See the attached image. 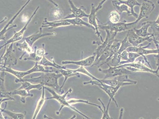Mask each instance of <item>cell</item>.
I'll return each mask as SVG.
<instances>
[{"label": "cell", "instance_id": "obj_19", "mask_svg": "<svg viewBox=\"0 0 159 119\" xmlns=\"http://www.w3.org/2000/svg\"><path fill=\"white\" fill-rule=\"evenodd\" d=\"M56 35V33L55 32L43 33L42 28L40 27L39 32H38L34 33V34L31 35V36H29L28 37L24 38L23 39L30 45V46L32 47L34 43L41 38L45 37L46 36H55Z\"/></svg>", "mask_w": 159, "mask_h": 119}, {"label": "cell", "instance_id": "obj_33", "mask_svg": "<svg viewBox=\"0 0 159 119\" xmlns=\"http://www.w3.org/2000/svg\"><path fill=\"white\" fill-rule=\"evenodd\" d=\"M1 111L5 113L13 119H25V113H16L9 110H6L5 108H1Z\"/></svg>", "mask_w": 159, "mask_h": 119}, {"label": "cell", "instance_id": "obj_46", "mask_svg": "<svg viewBox=\"0 0 159 119\" xmlns=\"http://www.w3.org/2000/svg\"><path fill=\"white\" fill-rule=\"evenodd\" d=\"M7 20V17H6L4 18L2 20H1V21H0V24H2L3 22H4V21H5L6 20Z\"/></svg>", "mask_w": 159, "mask_h": 119}, {"label": "cell", "instance_id": "obj_44", "mask_svg": "<svg viewBox=\"0 0 159 119\" xmlns=\"http://www.w3.org/2000/svg\"><path fill=\"white\" fill-rule=\"evenodd\" d=\"M124 112V108H122L120 110V113L119 117L118 119H122L123 117V114Z\"/></svg>", "mask_w": 159, "mask_h": 119}, {"label": "cell", "instance_id": "obj_1", "mask_svg": "<svg viewBox=\"0 0 159 119\" xmlns=\"http://www.w3.org/2000/svg\"><path fill=\"white\" fill-rule=\"evenodd\" d=\"M58 72V71H57ZM46 72L43 73L40 76L36 78H31L30 79H18L16 78V83H20L23 82H27L34 84H40L43 86L51 88L57 91V93L63 95L64 90L61 88L58 80L59 78L63 76L58 72Z\"/></svg>", "mask_w": 159, "mask_h": 119}, {"label": "cell", "instance_id": "obj_50", "mask_svg": "<svg viewBox=\"0 0 159 119\" xmlns=\"http://www.w3.org/2000/svg\"><path fill=\"white\" fill-rule=\"evenodd\" d=\"M83 119H85L84 118Z\"/></svg>", "mask_w": 159, "mask_h": 119}, {"label": "cell", "instance_id": "obj_25", "mask_svg": "<svg viewBox=\"0 0 159 119\" xmlns=\"http://www.w3.org/2000/svg\"><path fill=\"white\" fill-rule=\"evenodd\" d=\"M8 95L10 97L15 95L20 96L21 97V101L23 104L25 103L26 102V98L27 97H33V95L32 94L30 93V92H28L27 91L24 89H18L15 90L11 92H8Z\"/></svg>", "mask_w": 159, "mask_h": 119}, {"label": "cell", "instance_id": "obj_23", "mask_svg": "<svg viewBox=\"0 0 159 119\" xmlns=\"http://www.w3.org/2000/svg\"><path fill=\"white\" fill-rule=\"evenodd\" d=\"M122 41L119 40H114L113 43L112 45L111 46L109 57L103 63L98 66V68L102 66V65L105 64H107L108 63V62L110 61L113 56L119 51L121 45V44H122Z\"/></svg>", "mask_w": 159, "mask_h": 119}, {"label": "cell", "instance_id": "obj_17", "mask_svg": "<svg viewBox=\"0 0 159 119\" xmlns=\"http://www.w3.org/2000/svg\"><path fill=\"white\" fill-rule=\"evenodd\" d=\"M110 37L109 39L108 44L106 48L104 50L103 53L101 55L100 57L98 60L97 61L93 63L91 66H96V65H99L103 63L109 57L110 54L111 47L113 43L115 40V37L116 36L117 33L116 32L110 31Z\"/></svg>", "mask_w": 159, "mask_h": 119}, {"label": "cell", "instance_id": "obj_26", "mask_svg": "<svg viewBox=\"0 0 159 119\" xmlns=\"http://www.w3.org/2000/svg\"><path fill=\"white\" fill-rule=\"evenodd\" d=\"M142 27L139 29H137L136 28L134 29V30L136 34L139 37L143 38L151 36L152 33H148V29L149 27L150 26V24L147 21V22L142 23Z\"/></svg>", "mask_w": 159, "mask_h": 119}, {"label": "cell", "instance_id": "obj_24", "mask_svg": "<svg viewBox=\"0 0 159 119\" xmlns=\"http://www.w3.org/2000/svg\"><path fill=\"white\" fill-rule=\"evenodd\" d=\"M43 25L42 26V28L43 27H50V28H55V27H57L62 26H66L71 25L70 23L66 21H65L63 20H57V21L50 22L47 21V19L45 18L44 20V22L43 23Z\"/></svg>", "mask_w": 159, "mask_h": 119}, {"label": "cell", "instance_id": "obj_48", "mask_svg": "<svg viewBox=\"0 0 159 119\" xmlns=\"http://www.w3.org/2000/svg\"><path fill=\"white\" fill-rule=\"evenodd\" d=\"M2 72V66H0V72Z\"/></svg>", "mask_w": 159, "mask_h": 119}, {"label": "cell", "instance_id": "obj_9", "mask_svg": "<svg viewBox=\"0 0 159 119\" xmlns=\"http://www.w3.org/2000/svg\"><path fill=\"white\" fill-rule=\"evenodd\" d=\"M106 1V0L101 1L97 7H95V5L93 3L91 4V12L89 17V24L94 27L95 30L96 31L95 34L97 35L98 37L100 38L101 42H103L104 40L102 36H101V33L99 31V29L98 28V24L97 22V18L96 14L98 11L102 9V5Z\"/></svg>", "mask_w": 159, "mask_h": 119}, {"label": "cell", "instance_id": "obj_36", "mask_svg": "<svg viewBox=\"0 0 159 119\" xmlns=\"http://www.w3.org/2000/svg\"><path fill=\"white\" fill-rule=\"evenodd\" d=\"M98 101H99L100 102L102 103V107H103V115L102 119H112V117H110L108 113V110H109V106L110 105V103L111 101V100L110 98L109 102H108L107 106V108H105V106L104 105L103 102H102V100L100 98H98Z\"/></svg>", "mask_w": 159, "mask_h": 119}, {"label": "cell", "instance_id": "obj_41", "mask_svg": "<svg viewBox=\"0 0 159 119\" xmlns=\"http://www.w3.org/2000/svg\"><path fill=\"white\" fill-rule=\"evenodd\" d=\"M52 15L55 18H60V17L61 18L62 16V11H61L60 8H58L53 11Z\"/></svg>", "mask_w": 159, "mask_h": 119}, {"label": "cell", "instance_id": "obj_31", "mask_svg": "<svg viewBox=\"0 0 159 119\" xmlns=\"http://www.w3.org/2000/svg\"><path fill=\"white\" fill-rule=\"evenodd\" d=\"M42 94L41 97L39 100L38 101L37 106L34 111V115H33L32 119H36L39 112H40L41 108H42L43 105H44L45 102L46 101L45 95L44 87H43Z\"/></svg>", "mask_w": 159, "mask_h": 119}, {"label": "cell", "instance_id": "obj_13", "mask_svg": "<svg viewBox=\"0 0 159 119\" xmlns=\"http://www.w3.org/2000/svg\"><path fill=\"white\" fill-rule=\"evenodd\" d=\"M68 2L70 7V11H71L72 13L69 14L67 17L61 19V20L75 18H82L83 17L89 18V14L86 13L85 12L86 9L84 7L82 6L80 8H78L75 6L73 1L69 0Z\"/></svg>", "mask_w": 159, "mask_h": 119}, {"label": "cell", "instance_id": "obj_11", "mask_svg": "<svg viewBox=\"0 0 159 119\" xmlns=\"http://www.w3.org/2000/svg\"><path fill=\"white\" fill-rule=\"evenodd\" d=\"M13 43H11L6 49V51L3 56L4 61L3 66L11 68V66H15L18 64L17 59L14 49Z\"/></svg>", "mask_w": 159, "mask_h": 119}, {"label": "cell", "instance_id": "obj_2", "mask_svg": "<svg viewBox=\"0 0 159 119\" xmlns=\"http://www.w3.org/2000/svg\"><path fill=\"white\" fill-rule=\"evenodd\" d=\"M44 88L47 89L48 92H50V93L52 94V97H48L46 98V100H48L51 99H55L56 101H57L61 104V107L60 110H59L58 111L56 112V114L59 115L60 114L61 111L62 110L63 108L64 107H67L68 108L71 109L72 110H74L76 112L79 113L81 115L83 116V117H86V118L88 119H91L89 117H88L87 116H86V115H85L83 113L80 112L79 110H77V109L75 108L74 107H73L71 105L69 104L67 100H66V98L68 94L69 93H71L72 92V89L71 88H70L69 89V90L67 91V92L64 94V95H60L57 93V92H56L55 91L51 89V88H48V87H44Z\"/></svg>", "mask_w": 159, "mask_h": 119}, {"label": "cell", "instance_id": "obj_3", "mask_svg": "<svg viewBox=\"0 0 159 119\" xmlns=\"http://www.w3.org/2000/svg\"><path fill=\"white\" fill-rule=\"evenodd\" d=\"M98 21L100 23V25H98V29H102L105 30H108L112 32H119L133 30L136 28L137 23L134 21L131 23H127L125 20L122 22H118L116 24H112L108 21L105 24H102L98 19Z\"/></svg>", "mask_w": 159, "mask_h": 119}, {"label": "cell", "instance_id": "obj_42", "mask_svg": "<svg viewBox=\"0 0 159 119\" xmlns=\"http://www.w3.org/2000/svg\"><path fill=\"white\" fill-rule=\"evenodd\" d=\"M128 52L126 50H124L121 54V59L124 60V61H127L128 60Z\"/></svg>", "mask_w": 159, "mask_h": 119}, {"label": "cell", "instance_id": "obj_32", "mask_svg": "<svg viewBox=\"0 0 159 119\" xmlns=\"http://www.w3.org/2000/svg\"><path fill=\"white\" fill-rule=\"evenodd\" d=\"M112 4L115 11H116L120 14H122L124 12H125L128 13V16L129 17L130 16V11L129 10V8L127 5H124V4L118 5L116 3L115 1H112Z\"/></svg>", "mask_w": 159, "mask_h": 119}, {"label": "cell", "instance_id": "obj_15", "mask_svg": "<svg viewBox=\"0 0 159 119\" xmlns=\"http://www.w3.org/2000/svg\"><path fill=\"white\" fill-rule=\"evenodd\" d=\"M122 42V44L120 47L119 51L113 56L111 59V66L115 67L119 66L120 62H121V54L124 50H126L129 46H132L128 41V36L127 35Z\"/></svg>", "mask_w": 159, "mask_h": 119}, {"label": "cell", "instance_id": "obj_7", "mask_svg": "<svg viewBox=\"0 0 159 119\" xmlns=\"http://www.w3.org/2000/svg\"><path fill=\"white\" fill-rule=\"evenodd\" d=\"M109 69H99V71L105 74V76L103 79H108L109 78H114L116 77L124 75H131L134 72L127 69L125 67H119L118 66L113 67L107 64Z\"/></svg>", "mask_w": 159, "mask_h": 119}, {"label": "cell", "instance_id": "obj_10", "mask_svg": "<svg viewBox=\"0 0 159 119\" xmlns=\"http://www.w3.org/2000/svg\"><path fill=\"white\" fill-rule=\"evenodd\" d=\"M151 43H149L148 45L145 46H131L128 47L126 50L127 52H132V53H135L139 54L140 56H142L144 60V61L147 62L149 66L150 69H152V68L150 64V62H149L148 60L146 57V55L150 54H157L159 55V49H152V50H149L147 49V48L150 46Z\"/></svg>", "mask_w": 159, "mask_h": 119}, {"label": "cell", "instance_id": "obj_18", "mask_svg": "<svg viewBox=\"0 0 159 119\" xmlns=\"http://www.w3.org/2000/svg\"><path fill=\"white\" fill-rule=\"evenodd\" d=\"M107 33V36L105 40L103 42L100 41H93V44L98 45V47L93 54L95 55V59L94 63L97 61L101 55L103 53L104 50L106 48L108 44L110 37V31L108 30H105Z\"/></svg>", "mask_w": 159, "mask_h": 119}, {"label": "cell", "instance_id": "obj_38", "mask_svg": "<svg viewBox=\"0 0 159 119\" xmlns=\"http://www.w3.org/2000/svg\"><path fill=\"white\" fill-rule=\"evenodd\" d=\"M5 75L6 72H0V93L7 92L5 84Z\"/></svg>", "mask_w": 159, "mask_h": 119}, {"label": "cell", "instance_id": "obj_51", "mask_svg": "<svg viewBox=\"0 0 159 119\" xmlns=\"http://www.w3.org/2000/svg\"></svg>", "mask_w": 159, "mask_h": 119}, {"label": "cell", "instance_id": "obj_40", "mask_svg": "<svg viewBox=\"0 0 159 119\" xmlns=\"http://www.w3.org/2000/svg\"><path fill=\"white\" fill-rule=\"evenodd\" d=\"M43 48L39 49H36V54L37 56L40 59H42L43 56H45L46 55L48 54V53H46L44 49V44H43Z\"/></svg>", "mask_w": 159, "mask_h": 119}, {"label": "cell", "instance_id": "obj_6", "mask_svg": "<svg viewBox=\"0 0 159 119\" xmlns=\"http://www.w3.org/2000/svg\"><path fill=\"white\" fill-rule=\"evenodd\" d=\"M144 61L139 60L138 61H135L132 63L125 64L120 65L118 66L119 67H125L127 69L133 72H147L152 73L157 75L159 78V66L157 67L156 70H153L149 69L148 67L144 64Z\"/></svg>", "mask_w": 159, "mask_h": 119}, {"label": "cell", "instance_id": "obj_21", "mask_svg": "<svg viewBox=\"0 0 159 119\" xmlns=\"http://www.w3.org/2000/svg\"><path fill=\"white\" fill-rule=\"evenodd\" d=\"M115 2L118 5L124 4L127 5L129 8H130V11L131 12L130 16H133L137 19L138 18V15L134 11V7L137 6H141V4L139 3L136 0H127V1L118 0V1H115Z\"/></svg>", "mask_w": 159, "mask_h": 119}, {"label": "cell", "instance_id": "obj_35", "mask_svg": "<svg viewBox=\"0 0 159 119\" xmlns=\"http://www.w3.org/2000/svg\"><path fill=\"white\" fill-rule=\"evenodd\" d=\"M140 55L138 53L128 52V60L127 61L120 62V65L125 64L132 63L135 61L136 59L139 57Z\"/></svg>", "mask_w": 159, "mask_h": 119}, {"label": "cell", "instance_id": "obj_5", "mask_svg": "<svg viewBox=\"0 0 159 119\" xmlns=\"http://www.w3.org/2000/svg\"><path fill=\"white\" fill-rule=\"evenodd\" d=\"M57 70L65 78L64 82H63L61 86L60 87L61 89H62V88L64 86L65 83H66V80L69 78L73 76H76L78 78H80V74H84L88 75V76L92 78V80H93L97 81L99 82H100L99 79H98L97 78H95L93 75L91 74L89 71L87 70L86 69H85L84 67L80 66L79 69H68L66 68L65 69H58Z\"/></svg>", "mask_w": 159, "mask_h": 119}, {"label": "cell", "instance_id": "obj_34", "mask_svg": "<svg viewBox=\"0 0 159 119\" xmlns=\"http://www.w3.org/2000/svg\"><path fill=\"white\" fill-rule=\"evenodd\" d=\"M67 101L70 104V105H71V104H73L77 103H84L88 104H90L91 105L95 106V107H98V108H99V109L101 111H102V112H103V109H102V107H101L100 106L98 105V104L92 103L89 102V101H86V100L71 99L68 100V101Z\"/></svg>", "mask_w": 159, "mask_h": 119}, {"label": "cell", "instance_id": "obj_37", "mask_svg": "<svg viewBox=\"0 0 159 119\" xmlns=\"http://www.w3.org/2000/svg\"><path fill=\"white\" fill-rule=\"evenodd\" d=\"M120 16L116 11L111 12L109 17V21L112 24H116L119 22Z\"/></svg>", "mask_w": 159, "mask_h": 119}, {"label": "cell", "instance_id": "obj_29", "mask_svg": "<svg viewBox=\"0 0 159 119\" xmlns=\"http://www.w3.org/2000/svg\"><path fill=\"white\" fill-rule=\"evenodd\" d=\"M21 86L18 88V89H24L30 93L31 90L37 89L39 90L43 88V86L40 84H34L27 82H23L20 83Z\"/></svg>", "mask_w": 159, "mask_h": 119}, {"label": "cell", "instance_id": "obj_39", "mask_svg": "<svg viewBox=\"0 0 159 119\" xmlns=\"http://www.w3.org/2000/svg\"><path fill=\"white\" fill-rule=\"evenodd\" d=\"M37 46H35V47L34 48V51L31 54H30L29 55V57L27 58H25L24 59V60H32L33 61L35 62H39L42 59H40V58H39L38 56H37V55L36 54V50L37 49Z\"/></svg>", "mask_w": 159, "mask_h": 119}, {"label": "cell", "instance_id": "obj_12", "mask_svg": "<svg viewBox=\"0 0 159 119\" xmlns=\"http://www.w3.org/2000/svg\"><path fill=\"white\" fill-rule=\"evenodd\" d=\"M155 7V6L152 1L148 0L143 1V3L141 6L139 15L135 21V22L138 23L143 18H148L150 14L154 11Z\"/></svg>", "mask_w": 159, "mask_h": 119}, {"label": "cell", "instance_id": "obj_8", "mask_svg": "<svg viewBox=\"0 0 159 119\" xmlns=\"http://www.w3.org/2000/svg\"><path fill=\"white\" fill-rule=\"evenodd\" d=\"M83 84L84 85L91 84L92 85H96L97 86L99 87L100 88L105 91L107 94L108 96L110 97V98L115 103L117 108H118V104L115 99V96L120 87H111L109 86V85H107L106 84L102 83V82L100 83L98 82V81L93 80H91L89 82H84Z\"/></svg>", "mask_w": 159, "mask_h": 119}, {"label": "cell", "instance_id": "obj_49", "mask_svg": "<svg viewBox=\"0 0 159 119\" xmlns=\"http://www.w3.org/2000/svg\"><path fill=\"white\" fill-rule=\"evenodd\" d=\"M143 119V118H141V119Z\"/></svg>", "mask_w": 159, "mask_h": 119}, {"label": "cell", "instance_id": "obj_45", "mask_svg": "<svg viewBox=\"0 0 159 119\" xmlns=\"http://www.w3.org/2000/svg\"><path fill=\"white\" fill-rule=\"evenodd\" d=\"M44 118L47 119H53V118H51V117H49L48 116H47V115H44ZM76 117V115H74L71 117L69 119H75Z\"/></svg>", "mask_w": 159, "mask_h": 119}, {"label": "cell", "instance_id": "obj_20", "mask_svg": "<svg viewBox=\"0 0 159 119\" xmlns=\"http://www.w3.org/2000/svg\"><path fill=\"white\" fill-rule=\"evenodd\" d=\"M95 59V55L93 54L92 56H89L84 59H82L80 60L77 61H63L62 62V64L63 65L73 64L83 67L92 66L94 62Z\"/></svg>", "mask_w": 159, "mask_h": 119}, {"label": "cell", "instance_id": "obj_30", "mask_svg": "<svg viewBox=\"0 0 159 119\" xmlns=\"http://www.w3.org/2000/svg\"><path fill=\"white\" fill-rule=\"evenodd\" d=\"M16 45L18 47L19 50L23 51L24 52V54L20 58V60L22 59L23 56L25 54H28L30 55V54L33 53L34 51V49H33L32 47L30 46V45L25 40H24L22 43H17Z\"/></svg>", "mask_w": 159, "mask_h": 119}, {"label": "cell", "instance_id": "obj_28", "mask_svg": "<svg viewBox=\"0 0 159 119\" xmlns=\"http://www.w3.org/2000/svg\"><path fill=\"white\" fill-rule=\"evenodd\" d=\"M53 62H50L46 58L45 56H43L41 60L38 62V64L41 65L44 67V66H51L53 67L58 69H66V67L61 66L60 65L57 64L54 61V59L52 58Z\"/></svg>", "mask_w": 159, "mask_h": 119}, {"label": "cell", "instance_id": "obj_14", "mask_svg": "<svg viewBox=\"0 0 159 119\" xmlns=\"http://www.w3.org/2000/svg\"><path fill=\"white\" fill-rule=\"evenodd\" d=\"M39 7H37V8H36L35 10V11H34V12H33L32 15L30 18L29 19L28 21H27L26 24L23 27V28L21 29L20 31L16 33L15 34H14V35L12 36V37L11 38L9 39V40H7L5 44L0 46V49L3 48L4 47H5V46H7V45L8 44H11V43H15L16 42L19 41V40H21V39H23L24 32L26 30L27 26H28L29 24H30V22H31L32 19L33 18V17H34V16L35 15L36 13L37 12V11H38V10H39Z\"/></svg>", "mask_w": 159, "mask_h": 119}, {"label": "cell", "instance_id": "obj_16", "mask_svg": "<svg viewBox=\"0 0 159 119\" xmlns=\"http://www.w3.org/2000/svg\"><path fill=\"white\" fill-rule=\"evenodd\" d=\"M128 40L129 43L134 46H138L141 43L145 41L149 42L153 41L152 35L149 37L143 38L137 35L133 30H128Z\"/></svg>", "mask_w": 159, "mask_h": 119}, {"label": "cell", "instance_id": "obj_43", "mask_svg": "<svg viewBox=\"0 0 159 119\" xmlns=\"http://www.w3.org/2000/svg\"><path fill=\"white\" fill-rule=\"evenodd\" d=\"M8 100H11V101H14V98H0V111H1V103L2 102H4L5 101H8Z\"/></svg>", "mask_w": 159, "mask_h": 119}, {"label": "cell", "instance_id": "obj_27", "mask_svg": "<svg viewBox=\"0 0 159 119\" xmlns=\"http://www.w3.org/2000/svg\"><path fill=\"white\" fill-rule=\"evenodd\" d=\"M61 20H63L64 21H66V22L70 23L71 25L80 26H84L95 30V29L93 26L91 25L89 23H87L86 21H84L81 18H75Z\"/></svg>", "mask_w": 159, "mask_h": 119}, {"label": "cell", "instance_id": "obj_47", "mask_svg": "<svg viewBox=\"0 0 159 119\" xmlns=\"http://www.w3.org/2000/svg\"><path fill=\"white\" fill-rule=\"evenodd\" d=\"M2 112L0 111V119H5L2 116Z\"/></svg>", "mask_w": 159, "mask_h": 119}, {"label": "cell", "instance_id": "obj_4", "mask_svg": "<svg viewBox=\"0 0 159 119\" xmlns=\"http://www.w3.org/2000/svg\"><path fill=\"white\" fill-rule=\"evenodd\" d=\"M2 72H8V73L11 74L18 78V79H22L23 78L27 75L34 73V72H57L58 70H50L46 69L44 67L38 64L37 62H36L35 65L32 69H29L26 71H19L14 70L11 69V68L7 67L2 66Z\"/></svg>", "mask_w": 159, "mask_h": 119}, {"label": "cell", "instance_id": "obj_22", "mask_svg": "<svg viewBox=\"0 0 159 119\" xmlns=\"http://www.w3.org/2000/svg\"><path fill=\"white\" fill-rule=\"evenodd\" d=\"M101 82L113 87H122L129 85H133L131 83H122L118 79V76L111 79H100Z\"/></svg>", "mask_w": 159, "mask_h": 119}]
</instances>
